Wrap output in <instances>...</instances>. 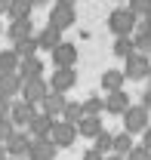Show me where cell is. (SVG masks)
Returning a JSON list of instances; mask_svg holds the SVG:
<instances>
[{"mask_svg": "<svg viewBox=\"0 0 151 160\" xmlns=\"http://www.w3.org/2000/svg\"><path fill=\"white\" fill-rule=\"evenodd\" d=\"M136 25H139V16L133 12L130 6H117V9L108 12V31H111L114 37H120V34H133Z\"/></svg>", "mask_w": 151, "mask_h": 160, "instance_id": "1", "label": "cell"}, {"mask_svg": "<svg viewBox=\"0 0 151 160\" xmlns=\"http://www.w3.org/2000/svg\"><path fill=\"white\" fill-rule=\"evenodd\" d=\"M148 71H151V52L133 49L130 56L123 59V74H127V80H148Z\"/></svg>", "mask_w": 151, "mask_h": 160, "instance_id": "2", "label": "cell"}, {"mask_svg": "<svg viewBox=\"0 0 151 160\" xmlns=\"http://www.w3.org/2000/svg\"><path fill=\"white\" fill-rule=\"evenodd\" d=\"M151 126V111L139 102V105H130L127 111H123V129L133 132V136H139V132H145Z\"/></svg>", "mask_w": 151, "mask_h": 160, "instance_id": "3", "label": "cell"}, {"mask_svg": "<svg viewBox=\"0 0 151 160\" xmlns=\"http://www.w3.org/2000/svg\"><path fill=\"white\" fill-rule=\"evenodd\" d=\"M31 132L25 129V126H19L9 139H6V151H9V157H19V160H25L28 154H31Z\"/></svg>", "mask_w": 151, "mask_h": 160, "instance_id": "4", "label": "cell"}, {"mask_svg": "<svg viewBox=\"0 0 151 160\" xmlns=\"http://www.w3.org/2000/svg\"><path fill=\"white\" fill-rule=\"evenodd\" d=\"M53 142H56L59 148H71L77 142V136H80V129H77V123H71V120H56V126H53Z\"/></svg>", "mask_w": 151, "mask_h": 160, "instance_id": "5", "label": "cell"}, {"mask_svg": "<svg viewBox=\"0 0 151 160\" xmlns=\"http://www.w3.org/2000/svg\"><path fill=\"white\" fill-rule=\"evenodd\" d=\"M56 154H59V145L53 142V136H34V139H31V154H28V157L56 160Z\"/></svg>", "mask_w": 151, "mask_h": 160, "instance_id": "6", "label": "cell"}, {"mask_svg": "<svg viewBox=\"0 0 151 160\" xmlns=\"http://www.w3.org/2000/svg\"><path fill=\"white\" fill-rule=\"evenodd\" d=\"M77 22V12H74V3H56L53 9H49V25H56V28H71Z\"/></svg>", "mask_w": 151, "mask_h": 160, "instance_id": "7", "label": "cell"}, {"mask_svg": "<svg viewBox=\"0 0 151 160\" xmlns=\"http://www.w3.org/2000/svg\"><path fill=\"white\" fill-rule=\"evenodd\" d=\"M49 92V80H43V77H28L25 80V86H22V96L28 102H34L40 108V102H43V96Z\"/></svg>", "mask_w": 151, "mask_h": 160, "instance_id": "8", "label": "cell"}, {"mask_svg": "<svg viewBox=\"0 0 151 160\" xmlns=\"http://www.w3.org/2000/svg\"><path fill=\"white\" fill-rule=\"evenodd\" d=\"M34 114H37V105H34V102H28L25 96H22V99H13V111H9V117L16 120V126H28Z\"/></svg>", "mask_w": 151, "mask_h": 160, "instance_id": "9", "label": "cell"}, {"mask_svg": "<svg viewBox=\"0 0 151 160\" xmlns=\"http://www.w3.org/2000/svg\"><path fill=\"white\" fill-rule=\"evenodd\" d=\"M22 86H25V77H22L19 71H0V96L16 99L22 92Z\"/></svg>", "mask_w": 151, "mask_h": 160, "instance_id": "10", "label": "cell"}, {"mask_svg": "<svg viewBox=\"0 0 151 160\" xmlns=\"http://www.w3.org/2000/svg\"><path fill=\"white\" fill-rule=\"evenodd\" d=\"M130 92L123 89H114V92H105V114H114V117H123V111L130 108Z\"/></svg>", "mask_w": 151, "mask_h": 160, "instance_id": "11", "label": "cell"}, {"mask_svg": "<svg viewBox=\"0 0 151 160\" xmlns=\"http://www.w3.org/2000/svg\"><path fill=\"white\" fill-rule=\"evenodd\" d=\"M74 83H77V71H74V65H68V68H56V71H53V77H49V89L68 92Z\"/></svg>", "mask_w": 151, "mask_h": 160, "instance_id": "12", "label": "cell"}, {"mask_svg": "<svg viewBox=\"0 0 151 160\" xmlns=\"http://www.w3.org/2000/svg\"><path fill=\"white\" fill-rule=\"evenodd\" d=\"M53 65L56 68H68V65H77V46L62 40L56 49H53Z\"/></svg>", "mask_w": 151, "mask_h": 160, "instance_id": "13", "label": "cell"}, {"mask_svg": "<svg viewBox=\"0 0 151 160\" xmlns=\"http://www.w3.org/2000/svg\"><path fill=\"white\" fill-rule=\"evenodd\" d=\"M53 126H56V117H53V114H46V111H37L25 129H28L31 136H49V132H53Z\"/></svg>", "mask_w": 151, "mask_h": 160, "instance_id": "14", "label": "cell"}, {"mask_svg": "<svg viewBox=\"0 0 151 160\" xmlns=\"http://www.w3.org/2000/svg\"><path fill=\"white\" fill-rule=\"evenodd\" d=\"M65 92H59V89H49L43 102H40V111H46V114H53V117H62V111H65Z\"/></svg>", "mask_w": 151, "mask_h": 160, "instance_id": "15", "label": "cell"}, {"mask_svg": "<svg viewBox=\"0 0 151 160\" xmlns=\"http://www.w3.org/2000/svg\"><path fill=\"white\" fill-rule=\"evenodd\" d=\"M62 28H56V25H49V22H46V25H43V28H40V34H37V43H40V49H49V52H53V49H56L59 43H62Z\"/></svg>", "mask_w": 151, "mask_h": 160, "instance_id": "16", "label": "cell"}, {"mask_svg": "<svg viewBox=\"0 0 151 160\" xmlns=\"http://www.w3.org/2000/svg\"><path fill=\"white\" fill-rule=\"evenodd\" d=\"M77 129H80V136H83V139H96V136L105 129L102 114H83V117H80V123H77Z\"/></svg>", "mask_w": 151, "mask_h": 160, "instance_id": "17", "label": "cell"}, {"mask_svg": "<svg viewBox=\"0 0 151 160\" xmlns=\"http://www.w3.org/2000/svg\"><path fill=\"white\" fill-rule=\"evenodd\" d=\"M133 40H136V49H142V52H151V19H139L136 25V31H133Z\"/></svg>", "mask_w": 151, "mask_h": 160, "instance_id": "18", "label": "cell"}, {"mask_svg": "<svg viewBox=\"0 0 151 160\" xmlns=\"http://www.w3.org/2000/svg\"><path fill=\"white\" fill-rule=\"evenodd\" d=\"M123 83H127V74H123V68H108V71L102 74V92L123 89Z\"/></svg>", "mask_w": 151, "mask_h": 160, "instance_id": "19", "label": "cell"}, {"mask_svg": "<svg viewBox=\"0 0 151 160\" xmlns=\"http://www.w3.org/2000/svg\"><path fill=\"white\" fill-rule=\"evenodd\" d=\"M31 34H34V22L31 19H13L9 28H6L9 43H13V40H22V37H31Z\"/></svg>", "mask_w": 151, "mask_h": 160, "instance_id": "20", "label": "cell"}, {"mask_svg": "<svg viewBox=\"0 0 151 160\" xmlns=\"http://www.w3.org/2000/svg\"><path fill=\"white\" fill-rule=\"evenodd\" d=\"M19 74H22L25 80H28V77H43V62H40V56H37V52H34V56H25V59H22Z\"/></svg>", "mask_w": 151, "mask_h": 160, "instance_id": "21", "label": "cell"}, {"mask_svg": "<svg viewBox=\"0 0 151 160\" xmlns=\"http://www.w3.org/2000/svg\"><path fill=\"white\" fill-rule=\"evenodd\" d=\"M31 12H34L31 0H9V9H6L9 19H31Z\"/></svg>", "mask_w": 151, "mask_h": 160, "instance_id": "22", "label": "cell"}, {"mask_svg": "<svg viewBox=\"0 0 151 160\" xmlns=\"http://www.w3.org/2000/svg\"><path fill=\"white\" fill-rule=\"evenodd\" d=\"M19 65H22V56L16 52V46L0 49V71H19Z\"/></svg>", "mask_w": 151, "mask_h": 160, "instance_id": "23", "label": "cell"}, {"mask_svg": "<svg viewBox=\"0 0 151 160\" xmlns=\"http://www.w3.org/2000/svg\"><path fill=\"white\" fill-rule=\"evenodd\" d=\"M111 49H114V56H117V59H127L133 49H136V40H133V34H120V37H114Z\"/></svg>", "mask_w": 151, "mask_h": 160, "instance_id": "24", "label": "cell"}, {"mask_svg": "<svg viewBox=\"0 0 151 160\" xmlns=\"http://www.w3.org/2000/svg\"><path fill=\"white\" fill-rule=\"evenodd\" d=\"M13 46H16V52H19L22 59H25V56H34V52L40 49L37 34H31V37H22V40H13Z\"/></svg>", "mask_w": 151, "mask_h": 160, "instance_id": "25", "label": "cell"}, {"mask_svg": "<svg viewBox=\"0 0 151 160\" xmlns=\"http://www.w3.org/2000/svg\"><path fill=\"white\" fill-rule=\"evenodd\" d=\"M133 148H136L133 132H127V129H123V132H117V136H114V151H117V154H123V157H127Z\"/></svg>", "mask_w": 151, "mask_h": 160, "instance_id": "26", "label": "cell"}, {"mask_svg": "<svg viewBox=\"0 0 151 160\" xmlns=\"http://www.w3.org/2000/svg\"><path fill=\"white\" fill-rule=\"evenodd\" d=\"M83 117V102H65V111H62V120H71V123H80Z\"/></svg>", "mask_w": 151, "mask_h": 160, "instance_id": "27", "label": "cell"}, {"mask_svg": "<svg viewBox=\"0 0 151 160\" xmlns=\"http://www.w3.org/2000/svg\"><path fill=\"white\" fill-rule=\"evenodd\" d=\"M93 145L99 148V151H102V154H111V151H114V132L102 129V132H99V136L93 139Z\"/></svg>", "mask_w": 151, "mask_h": 160, "instance_id": "28", "label": "cell"}, {"mask_svg": "<svg viewBox=\"0 0 151 160\" xmlns=\"http://www.w3.org/2000/svg\"><path fill=\"white\" fill-rule=\"evenodd\" d=\"M83 114H105V99H102V96L83 99Z\"/></svg>", "mask_w": 151, "mask_h": 160, "instance_id": "29", "label": "cell"}, {"mask_svg": "<svg viewBox=\"0 0 151 160\" xmlns=\"http://www.w3.org/2000/svg\"><path fill=\"white\" fill-rule=\"evenodd\" d=\"M16 129H19V126H16V120H13V117H0V142H6Z\"/></svg>", "mask_w": 151, "mask_h": 160, "instance_id": "30", "label": "cell"}, {"mask_svg": "<svg viewBox=\"0 0 151 160\" xmlns=\"http://www.w3.org/2000/svg\"><path fill=\"white\" fill-rule=\"evenodd\" d=\"M127 6H130V9L136 12V16H139V19H142V16H148V12H151V0H130Z\"/></svg>", "mask_w": 151, "mask_h": 160, "instance_id": "31", "label": "cell"}, {"mask_svg": "<svg viewBox=\"0 0 151 160\" xmlns=\"http://www.w3.org/2000/svg\"><path fill=\"white\" fill-rule=\"evenodd\" d=\"M127 160H151V148H145V145L139 142V145L133 148L130 154H127Z\"/></svg>", "mask_w": 151, "mask_h": 160, "instance_id": "32", "label": "cell"}, {"mask_svg": "<svg viewBox=\"0 0 151 160\" xmlns=\"http://www.w3.org/2000/svg\"><path fill=\"white\" fill-rule=\"evenodd\" d=\"M9 111H13V99L0 96V117H9Z\"/></svg>", "mask_w": 151, "mask_h": 160, "instance_id": "33", "label": "cell"}, {"mask_svg": "<svg viewBox=\"0 0 151 160\" xmlns=\"http://www.w3.org/2000/svg\"><path fill=\"white\" fill-rule=\"evenodd\" d=\"M80 160H105V154H102V151H99V148L93 145V148H90V151H86V154H83Z\"/></svg>", "mask_w": 151, "mask_h": 160, "instance_id": "34", "label": "cell"}, {"mask_svg": "<svg viewBox=\"0 0 151 160\" xmlns=\"http://www.w3.org/2000/svg\"><path fill=\"white\" fill-rule=\"evenodd\" d=\"M142 105H145V108L151 111V83L145 86V92H142Z\"/></svg>", "mask_w": 151, "mask_h": 160, "instance_id": "35", "label": "cell"}, {"mask_svg": "<svg viewBox=\"0 0 151 160\" xmlns=\"http://www.w3.org/2000/svg\"><path fill=\"white\" fill-rule=\"evenodd\" d=\"M142 145H145V148H151V126L142 132Z\"/></svg>", "mask_w": 151, "mask_h": 160, "instance_id": "36", "label": "cell"}, {"mask_svg": "<svg viewBox=\"0 0 151 160\" xmlns=\"http://www.w3.org/2000/svg\"><path fill=\"white\" fill-rule=\"evenodd\" d=\"M105 160H127L123 154H117V151H111V154H105Z\"/></svg>", "mask_w": 151, "mask_h": 160, "instance_id": "37", "label": "cell"}, {"mask_svg": "<svg viewBox=\"0 0 151 160\" xmlns=\"http://www.w3.org/2000/svg\"><path fill=\"white\" fill-rule=\"evenodd\" d=\"M9 157V151H6V142H0V160H6Z\"/></svg>", "mask_w": 151, "mask_h": 160, "instance_id": "38", "label": "cell"}, {"mask_svg": "<svg viewBox=\"0 0 151 160\" xmlns=\"http://www.w3.org/2000/svg\"><path fill=\"white\" fill-rule=\"evenodd\" d=\"M6 9H9V0H0V16H6Z\"/></svg>", "mask_w": 151, "mask_h": 160, "instance_id": "39", "label": "cell"}, {"mask_svg": "<svg viewBox=\"0 0 151 160\" xmlns=\"http://www.w3.org/2000/svg\"><path fill=\"white\" fill-rule=\"evenodd\" d=\"M31 3H34V6H43V3H49V0H31Z\"/></svg>", "mask_w": 151, "mask_h": 160, "instance_id": "40", "label": "cell"}, {"mask_svg": "<svg viewBox=\"0 0 151 160\" xmlns=\"http://www.w3.org/2000/svg\"><path fill=\"white\" fill-rule=\"evenodd\" d=\"M56 3H74V0H56Z\"/></svg>", "mask_w": 151, "mask_h": 160, "instance_id": "41", "label": "cell"}, {"mask_svg": "<svg viewBox=\"0 0 151 160\" xmlns=\"http://www.w3.org/2000/svg\"><path fill=\"white\" fill-rule=\"evenodd\" d=\"M6 160H19V157H6Z\"/></svg>", "mask_w": 151, "mask_h": 160, "instance_id": "42", "label": "cell"}, {"mask_svg": "<svg viewBox=\"0 0 151 160\" xmlns=\"http://www.w3.org/2000/svg\"><path fill=\"white\" fill-rule=\"evenodd\" d=\"M148 83H151V71H148Z\"/></svg>", "mask_w": 151, "mask_h": 160, "instance_id": "43", "label": "cell"}, {"mask_svg": "<svg viewBox=\"0 0 151 160\" xmlns=\"http://www.w3.org/2000/svg\"><path fill=\"white\" fill-rule=\"evenodd\" d=\"M0 31H3V22H0Z\"/></svg>", "mask_w": 151, "mask_h": 160, "instance_id": "44", "label": "cell"}, {"mask_svg": "<svg viewBox=\"0 0 151 160\" xmlns=\"http://www.w3.org/2000/svg\"><path fill=\"white\" fill-rule=\"evenodd\" d=\"M25 160H34V157H25Z\"/></svg>", "mask_w": 151, "mask_h": 160, "instance_id": "45", "label": "cell"}]
</instances>
